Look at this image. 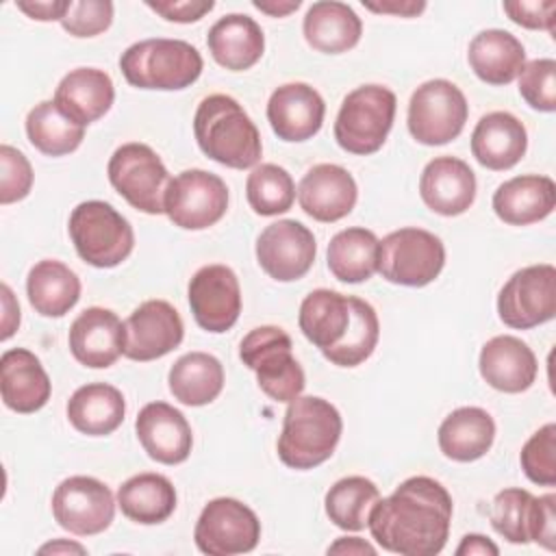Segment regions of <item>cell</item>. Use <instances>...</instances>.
I'll list each match as a JSON object with an SVG mask.
<instances>
[{
    "mask_svg": "<svg viewBox=\"0 0 556 556\" xmlns=\"http://www.w3.org/2000/svg\"><path fill=\"white\" fill-rule=\"evenodd\" d=\"M452 510V495L439 480L413 476L374 504L367 528L391 554L434 556L447 543Z\"/></svg>",
    "mask_w": 556,
    "mask_h": 556,
    "instance_id": "6da1fadb",
    "label": "cell"
},
{
    "mask_svg": "<svg viewBox=\"0 0 556 556\" xmlns=\"http://www.w3.org/2000/svg\"><path fill=\"white\" fill-rule=\"evenodd\" d=\"M193 135L200 150L219 165L248 169L261 161L258 128L232 96H206L195 109Z\"/></svg>",
    "mask_w": 556,
    "mask_h": 556,
    "instance_id": "7a4b0ae2",
    "label": "cell"
},
{
    "mask_svg": "<svg viewBox=\"0 0 556 556\" xmlns=\"http://www.w3.org/2000/svg\"><path fill=\"white\" fill-rule=\"evenodd\" d=\"M341 430L337 406L317 395H298L285 410L278 458L291 469H313L334 454Z\"/></svg>",
    "mask_w": 556,
    "mask_h": 556,
    "instance_id": "3957f363",
    "label": "cell"
},
{
    "mask_svg": "<svg viewBox=\"0 0 556 556\" xmlns=\"http://www.w3.org/2000/svg\"><path fill=\"white\" fill-rule=\"evenodd\" d=\"M200 52L182 39H143L128 46L119 56V70L128 85L139 89L180 91L202 74Z\"/></svg>",
    "mask_w": 556,
    "mask_h": 556,
    "instance_id": "277c9868",
    "label": "cell"
},
{
    "mask_svg": "<svg viewBox=\"0 0 556 556\" xmlns=\"http://www.w3.org/2000/svg\"><path fill=\"white\" fill-rule=\"evenodd\" d=\"M67 230L78 256L100 269L117 267L135 248L130 222L102 200L80 202L70 215Z\"/></svg>",
    "mask_w": 556,
    "mask_h": 556,
    "instance_id": "5b68a950",
    "label": "cell"
},
{
    "mask_svg": "<svg viewBox=\"0 0 556 556\" xmlns=\"http://www.w3.org/2000/svg\"><path fill=\"white\" fill-rule=\"evenodd\" d=\"M395 93L382 85H363L350 91L334 119V139L350 154L378 152L393 126Z\"/></svg>",
    "mask_w": 556,
    "mask_h": 556,
    "instance_id": "8992f818",
    "label": "cell"
},
{
    "mask_svg": "<svg viewBox=\"0 0 556 556\" xmlns=\"http://www.w3.org/2000/svg\"><path fill=\"white\" fill-rule=\"evenodd\" d=\"M291 348V337L278 326H258L239 343V358L256 374L261 391L287 404L306 387L304 369L293 358Z\"/></svg>",
    "mask_w": 556,
    "mask_h": 556,
    "instance_id": "52a82bcc",
    "label": "cell"
},
{
    "mask_svg": "<svg viewBox=\"0 0 556 556\" xmlns=\"http://www.w3.org/2000/svg\"><path fill=\"white\" fill-rule=\"evenodd\" d=\"M445 265L443 241L424 228H400L378 243V271L402 287H426Z\"/></svg>",
    "mask_w": 556,
    "mask_h": 556,
    "instance_id": "ba28073f",
    "label": "cell"
},
{
    "mask_svg": "<svg viewBox=\"0 0 556 556\" xmlns=\"http://www.w3.org/2000/svg\"><path fill=\"white\" fill-rule=\"evenodd\" d=\"M113 189L137 211L148 215L165 213V191L169 185L167 167L146 143L130 141L119 146L106 165Z\"/></svg>",
    "mask_w": 556,
    "mask_h": 556,
    "instance_id": "9c48e42d",
    "label": "cell"
},
{
    "mask_svg": "<svg viewBox=\"0 0 556 556\" xmlns=\"http://www.w3.org/2000/svg\"><path fill=\"white\" fill-rule=\"evenodd\" d=\"M465 93L445 78L421 83L408 102V132L424 146H443L456 139L467 122Z\"/></svg>",
    "mask_w": 556,
    "mask_h": 556,
    "instance_id": "30bf717a",
    "label": "cell"
},
{
    "mask_svg": "<svg viewBox=\"0 0 556 556\" xmlns=\"http://www.w3.org/2000/svg\"><path fill=\"white\" fill-rule=\"evenodd\" d=\"M163 208L174 226L204 230L226 215L228 187L217 174L185 169L169 180Z\"/></svg>",
    "mask_w": 556,
    "mask_h": 556,
    "instance_id": "8fae6325",
    "label": "cell"
},
{
    "mask_svg": "<svg viewBox=\"0 0 556 556\" xmlns=\"http://www.w3.org/2000/svg\"><path fill=\"white\" fill-rule=\"evenodd\" d=\"M497 315L515 330H528L554 319L556 267L541 263L515 271L500 289Z\"/></svg>",
    "mask_w": 556,
    "mask_h": 556,
    "instance_id": "7c38bea8",
    "label": "cell"
},
{
    "mask_svg": "<svg viewBox=\"0 0 556 556\" xmlns=\"http://www.w3.org/2000/svg\"><path fill=\"white\" fill-rule=\"evenodd\" d=\"M195 545L208 556L248 554L258 545L261 521L256 513L235 497L211 500L193 530Z\"/></svg>",
    "mask_w": 556,
    "mask_h": 556,
    "instance_id": "4fadbf2b",
    "label": "cell"
},
{
    "mask_svg": "<svg viewBox=\"0 0 556 556\" xmlns=\"http://www.w3.org/2000/svg\"><path fill=\"white\" fill-rule=\"evenodd\" d=\"M52 515L63 530L76 536H91L111 526L115 500L98 478L70 476L52 493Z\"/></svg>",
    "mask_w": 556,
    "mask_h": 556,
    "instance_id": "5bb4252c",
    "label": "cell"
},
{
    "mask_svg": "<svg viewBox=\"0 0 556 556\" xmlns=\"http://www.w3.org/2000/svg\"><path fill=\"white\" fill-rule=\"evenodd\" d=\"M187 298L195 324L206 332H226L239 319L241 287L228 265L213 263L200 267L189 280Z\"/></svg>",
    "mask_w": 556,
    "mask_h": 556,
    "instance_id": "9a60e30c",
    "label": "cell"
},
{
    "mask_svg": "<svg viewBox=\"0 0 556 556\" xmlns=\"http://www.w3.org/2000/svg\"><path fill=\"white\" fill-rule=\"evenodd\" d=\"M315 254L317 243L313 232L295 219H278L256 239V261L278 282H293L306 276L315 263Z\"/></svg>",
    "mask_w": 556,
    "mask_h": 556,
    "instance_id": "2e32d148",
    "label": "cell"
},
{
    "mask_svg": "<svg viewBox=\"0 0 556 556\" xmlns=\"http://www.w3.org/2000/svg\"><path fill=\"white\" fill-rule=\"evenodd\" d=\"M185 324L165 300H146L124 321V356L148 363L182 343Z\"/></svg>",
    "mask_w": 556,
    "mask_h": 556,
    "instance_id": "e0dca14e",
    "label": "cell"
},
{
    "mask_svg": "<svg viewBox=\"0 0 556 556\" xmlns=\"http://www.w3.org/2000/svg\"><path fill=\"white\" fill-rule=\"evenodd\" d=\"M358 198L354 176L334 163L313 165L298 185L302 211L324 224H332L352 213Z\"/></svg>",
    "mask_w": 556,
    "mask_h": 556,
    "instance_id": "ac0fdd59",
    "label": "cell"
},
{
    "mask_svg": "<svg viewBox=\"0 0 556 556\" xmlns=\"http://www.w3.org/2000/svg\"><path fill=\"white\" fill-rule=\"evenodd\" d=\"M135 432L146 454L156 463L180 465L191 454V426L187 417L167 402L146 404L135 419Z\"/></svg>",
    "mask_w": 556,
    "mask_h": 556,
    "instance_id": "d6986e66",
    "label": "cell"
},
{
    "mask_svg": "<svg viewBox=\"0 0 556 556\" xmlns=\"http://www.w3.org/2000/svg\"><path fill=\"white\" fill-rule=\"evenodd\" d=\"M326 115V102L319 91L306 83H287L271 91L267 102V122L282 141H306L319 132Z\"/></svg>",
    "mask_w": 556,
    "mask_h": 556,
    "instance_id": "ffe728a7",
    "label": "cell"
},
{
    "mask_svg": "<svg viewBox=\"0 0 556 556\" xmlns=\"http://www.w3.org/2000/svg\"><path fill=\"white\" fill-rule=\"evenodd\" d=\"M67 343L80 365L106 369L124 354V321L109 308H85L72 321Z\"/></svg>",
    "mask_w": 556,
    "mask_h": 556,
    "instance_id": "44dd1931",
    "label": "cell"
},
{
    "mask_svg": "<svg viewBox=\"0 0 556 556\" xmlns=\"http://www.w3.org/2000/svg\"><path fill=\"white\" fill-rule=\"evenodd\" d=\"M419 195L437 215H463L476 200V174L463 159L437 156L421 172Z\"/></svg>",
    "mask_w": 556,
    "mask_h": 556,
    "instance_id": "7402d4cb",
    "label": "cell"
},
{
    "mask_svg": "<svg viewBox=\"0 0 556 556\" xmlns=\"http://www.w3.org/2000/svg\"><path fill=\"white\" fill-rule=\"evenodd\" d=\"M482 380L502 393H521L536 380V356L521 339L497 334L489 339L478 358Z\"/></svg>",
    "mask_w": 556,
    "mask_h": 556,
    "instance_id": "603a6c76",
    "label": "cell"
},
{
    "mask_svg": "<svg viewBox=\"0 0 556 556\" xmlns=\"http://www.w3.org/2000/svg\"><path fill=\"white\" fill-rule=\"evenodd\" d=\"M0 393L7 408L28 415L48 404L52 382L30 350L13 348L0 356Z\"/></svg>",
    "mask_w": 556,
    "mask_h": 556,
    "instance_id": "cb8c5ba5",
    "label": "cell"
},
{
    "mask_svg": "<svg viewBox=\"0 0 556 556\" xmlns=\"http://www.w3.org/2000/svg\"><path fill=\"white\" fill-rule=\"evenodd\" d=\"M528 150L526 126L508 111H493L480 117L471 132V154L493 172L515 167Z\"/></svg>",
    "mask_w": 556,
    "mask_h": 556,
    "instance_id": "d4e9b609",
    "label": "cell"
},
{
    "mask_svg": "<svg viewBox=\"0 0 556 556\" xmlns=\"http://www.w3.org/2000/svg\"><path fill=\"white\" fill-rule=\"evenodd\" d=\"M556 206V185L549 176L523 174L502 182L493 193V211L508 226H530Z\"/></svg>",
    "mask_w": 556,
    "mask_h": 556,
    "instance_id": "484cf974",
    "label": "cell"
},
{
    "mask_svg": "<svg viewBox=\"0 0 556 556\" xmlns=\"http://www.w3.org/2000/svg\"><path fill=\"white\" fill-rule=\"evenodd\" d=\"M206 46L217 65L230 72H243L263 56L265 35L250 15L228 13L208 28Z\"/></svg>",
    "mask_w": 556,
    "mask_h": 556,
    "instance_id": "4316f807",
    "label": "cell"
},
{
    "mask_svg": "<svg viewBox=\"0 0 556 556\" xmlns=\"http://www.w3.org/2000/svg\"><path fill=\"white\" fill-rule=\"evenodd\" d=\"M115 100L111 76L98 67H76L67 72L54 91V104L80 126L100 119Z\"/></svg>",
    "mask_w": 556,
    "mask_h": 556,
    "instance_id": "83f0119b",
    "label": "cell"
},
{
    "mask_svg": "<svg viewBox=\"0 0 556 556\" xmlns=\"http://www.w3.org/2000/svg\"><path fill=\"white\" fill-rule=\"evenodd\" d=\"M467 61L482 83L500 87L519 76L526 65V48L513 33L486 28L469 41Z\"/></svg>",
    "mask_w": 556,
    "mask_h": 556,
    "instance_id": "f1b7e54d",
    "label": "cell"
},
{
    "mask_svg": "<svg viewBox=\"0 0 556 556\" xmlns=\"http://www.w3.org/2000/svg\"><path fill=\"white\" fill-rule=\"evenodd\" d=\"M302 33L313 50L341 54L361 41L363 22L345 2L321 0L308 7L302 22Z\"/></svg>",
    "mask_w": 556,
    "mask_h": 556,
    "instance_id": "f546056e",
    "label": "cell"
},
{
    "mask_svg": "<svg viewBox=\"0 0 556 556\" xmlns=\"http://www.w3.org/2000/svg\"><path fill=\"white\" fill-rule=\"evenodd\" d=\"M437 439L445 458L471 463L491 450L495 441V421L480 406H460L441 421Z\"/></svg>",
    "mask_w": 556,
    "mask_h": 556,
    "instance_id": "4dcf8cb0",
    "label": "cell"
},
{
    "mask_svg": "<svg viewBox=\"0 0 556 556\" xmlns=\"http://www.w3.org/2000/svg\"><path fill=\"white\" fill-rule=\"evenodd\" d=\"M350 321V295H343L339 291L315 289L300 304V330L315 348L321 350V354L343 341Z\"/></svg>",
    "mask_w": 556,
    "mask_h": 556,
    "instance_id": "1f68e13d",
    "label": "cell"
},
{
    "mask_svg": "<svg viewBox=\"0 0 556 556\" xmlns=\"http://www.w3.org/2000/svg\"><path fill=\"white\" fill-rule=\"evenodd\" d=\"M126 415V402L117 387L89 382L78 387L67 400L70 424L87 437H106L115 432Z\"/></svg>",
    "mask_w": 556,
    "mask_h": 556,
    "instance_id": "d6a6232c",
    "label": "cell"
},
{
    "mask_svg": "<svg viewBox=\"0 0 556 556\" xmlns=\"http://www.w3.org/2000/svg\"><path fill=\"white\" fill-rule=\"evenodd\" d=\"M26 293L35 313L43 317H63L80 298V278L65 263L43 258L26 276Z\"/></svg>",
    "mask_w": 556,
    "mask_h": 556,
    "instance_id": "836d02e7",
    "label": "cell"
},
{
    "mask_svg": "<svg viewBox=\"0 0 556 556\" xmlns=\"http://www.w3.org/2000/svg\"><path fill=\"white\" fill-rule=\"evenodd\" d=\"M117 506L135 523H163L176 510V489L161 473H137L117 489Z\"/></svg>",
    "mask_w": 556,
    "mask_h": 556,
    "instance_id": "e575fe53",
    "label": "cell"
},
{
    "mask_svg": "<svg viewBox=\"0 0 556 556\" xmlns=\"http://www.w3.org/2000/svg\"><path fill=\"white\" fill-rule=\"evenodd\" d=\"M172 395L185 406L211 404L224 389V367L206 352L182 354L167 374Z\"/></svg>",
    "mask_w": 556,
    "mask_h": 556,
    "instance_id": "d590c367",
    "label": "cell"
},
{
    "mask_svg": "<svg viewBox=\"0 0 556 556\" xmlns=\"http://www.w3.org/2000/svg\"><path fill=\"white\" fill-rule=\"evenodd\" d=\"M378 237L367 228H345L328 243L330 274L350 285L369 280L378 271Z\"/></svg>",
    "mask_w": 556,
    "mask_h": 556,
    "instance_id": "8d00e7d4",
    "label": "cell"
},
{
    "mask_svg": "<svg viewBox=\"0 0 556 556\" xmlns=\"http://www.w3.org/2000/svg\"><path fill=\"white\" fill-rule=\"evenodd\" d=\"M26 137L41 154L63 156L83 143L85 126L67 117L54 100H43L26 115Z\"/></svg>",
    "mask_w": 556,
    "mask_h": 556,
    "instance_id": "74e56055",
    "label": "cell"
},
{
    "mask_svg": "<svg viewBox=\"0 0 556 556\" xmlns=\"http://www.w3.org/2000/svg\"><path fill=\"white\" fill-rule=\"evenodd\" d=\"M380 500L378 486L365 476H348L337 480L326 497L324 508L328 519L348 532H358L367 526L374 504Z\"/></svg>",
    "mask_w": 556,
    "mask_h": 556,
    "instance_id": "f35d334b",
    "label": "cell"
},
{
    "mask_svg": "<svg viewBox=\"0 0 556 556\" xmlns=\"http://www.w3.org/2000/svg\"><path fill=\"white\" fill-rule=\"evenodd\" d=\"M352 321L339 345L324 352V356L339 367H356L371 356L380 337V324L374 306L356 295H350Z\"/></svg>",
    "mask_w": 556,
    "mask_h": 556,
    "instance_id": "ab89813d",
    "label": "cell"
},
{
    "mask_svg": "<svg viewBox=\"0 0 556 556\" xmlns=\"http://www.w3.org/2000/svg\"><path fill=\"white\" fill-rule=\"evenodd\" d=\"M245 195L256 215L271 217L287 213L293 206L295 185L285 167L276 163H261L248 174Z\"/></svg>",
    "mask_w": 556,
    "mask_h": 556,
    "instance_id": "60d3db41",
    "label": "cell"
},
{
    "mask_svg": "<svg viewBox=\"0 0 556 556\" xmlns=\"http://www.w3.org/2000/svg\"><path fill=\"white\" fill-rule=\"evenodd\" d=\"M534 495L526 489H504L500 491L489 510L493 530L510 543L530 541V519H532Z\"/></svg>",
    "mask_w": 556,
    "mask_h": 556,
    "instance_id": "b9f144b4",
    "label": "cell"
},
{
    "mask_svg": "<svg viewBox=\"0 0 556 556\" xmlns=\"http://www.w3.org/2000/svg\"><path fill=\"white\" fill-rule=\"evenodd\" d=\"M519 463L530 482L541 486L556 484V424L541 426L523 443Z\"/></svg>",
    "mask_w": 556,
    "mask_h": 556,
    "instance_id": "7bdbcfd3",
    "label": "cell"
},
{
    "mask_svg": "<svg viewBox=\"0 0 556 556\" xmlns=\"http://www.w3.org/2000/svg\"><path fill=\"white\" fill-rule=\"evenodd\" d=\"M521 98L541 113L556 111V61L534 59L519 72Z\"/></svg>",
    "mask_w": 556,
    "mask_h": 556,
    "instance_id": "ee69618b",
    "label": "cell"
},
{
    "mask_svg": "<svg viewBox=\"0 0 556 556\" xmlns=\"http://www.w3.org/2000/svg\"><path fill=\"white\" fill-rule=\"evenodd\" d=\"M33 189V167L24 152L2 143L0 146V204L24 200Z\"/></svg>",
    "mask_w": 556,
    "mask_h": 556,
    "instance_id": "f6af8a7d",
    "label": "cell"
},
{
    "mask_svg": "<svg viewBox=\"0 0 556 556\" xmlns=\"http://www.w3.org/2000/svg\"><path fill=\"white\" fill-rule=\"evenodd\" d=\"M113 22V2L109 0H70L61 26L74 37H96Z\"/></svg>",
    "mask_w": 556,
    "mask_h": 556,
    "instance_id": "bcb514c9",
    "label": "cell"
},
{
    "mask_svg": "<svg viewBox=\"0 0 556 556\" xmlns=\"http://www.w3.org/2000/svg\"><path fill=\"white\" fill-rule=\"evenodd\" d=\"M504 13L519 26L530 30H547L554 33L556 22V2L554 0H517V2H504Z\"/></svg>",
    "mask_w": 556,
    "mask_h": 556,
    "instance_id": "7dc6e473",
    "label": "cell"
},
{
    "mask_svg": "<svg viewBox=\"0 0 556 556\" xmlns=\"http://www.w3.org/2000/svg\"><path fill=\"white\" fill-rule=\"evenodd\" d=\"M530 541L554 552L556 547V495L547 493L534 497L530 519Z\"/></svg>",
    "mask_w": 556,
    "mask_h": 556,
    "instance_id": "c3c4849f",
    "label": "cell"
},
{
    "mask_svg": "<svg viewBox=\"0 0 556 556\" xmlns=\"http://www.w3.org/2000/svg\"><path fill=\"white\" fill-rule=\"evenodd\" d=\"M148 9L159 13L167 22H178V24H191L202 20L206 13L213 11L215 2L213 0H148Z\"/></svg>",
    "mask_w": 556,
    "mask_h": 556,
    "instance_id": "681fc988",
    "label": "cell"
},
{
    "mask_svg": "<svg viewBox=\"0 0 556 556\" xmlns=\"http://www.w3.org/2000/svg\"><path fill=\"white\" fill-rule=\"evenodd\" d=\"M15 7L37 22H61L70 9V0H20Z\"/></svg>",
    "mask_w": 556,
    "mask_h": 556,
    "instance_id": "f907efd6",
    "label": "cell"
},
{
    "mask_svg": "<svg viewBox=\"0 0 556 556\" xmlns=\"http://www.w3.org/2000/svg\"><path fill=\"white\" fill-rule=\"evenodd\" d=\"M363 7L374 11V13H391V15H400V17H417L424 9L426 2L424 0H384V2H365Z\"/></svg>",
    "mask_w": 556,
    "mask_h": 556,
    "instance_id": "816d5d0a",
    "label": "cell"
},
{
    "mask_svg": "<svg viewBox=\"0 0 556 556\" xmlns=\"http://www.w3.org/2000/svg\"><path fill=\"white\" fill-rule=\"evenodd\" d=\"M0 291H2V311H4L2 313V334H0V339L7 341V339L13 337V332L20 326V304L15 302L13 291L9 289V285H2Z\"/></svg>",
    "mask_w": 556,
    "mask_h": 556,
    "instance_id": "f5cc1de1",
    "label": "cell"
},
{
    "mask_svg": "<svg viewBox=\"0 0 556 556\" xmlns=\"http://www.w3.org/2000/svg\"><path fill=\"white\" fill-rule=\"evenodd\" d=\"M497 545L484 534H465L456 547V556H497Z\"/></svg>",
    "mask_w": 556,
    "mask_h": 556,
    "instance_id": "db71d44e",
    "label": "cell"
},
{
    "mask_svg": "<svg viewBox=\"0 0 556 556\" xmlns=\"http://www.w3.org/2000/svg\"><path fill=\"white\" fill-rule=\"evenodd\" d=\"M328 554H348V556H374L376 554V547L371 543H367L365 539L361 536H339L330 547H328Z\"/></svg>",
    "mask_w": 556,
    "mask_h": 556,
    "instance_id": "11a10c76",
    "label": "cell"
},
{
    "mask_svg": "<svg viewBox=\"0 0 556 556\" xmlns=\"http://www.w3.org/2000/svg\"><path fill=\"white\" fill-rule=\"evenodd\" d=\"M302 0H254L252 7L258 9L261 13H267L271 17H285L293 11H298Z\"/></svg>",
    "mask_w": 556,
    "mask_h": 556,
    "instance_id": "9f6ffc18",
    "label": "cell"
},
{
    "mask_svg": "<svg viewBox=\"0 0 556 556\" xmlns=\"http://www.w3.org/2000/svg\"><path fill=\"white\" fill-rule=\"evenodd\" d=\"M37 552H39V554H87V549H85L80 543L65 541V539L50 541V543L41 545Z\"/></svg>",
    "mask_w": 556,
    "mask_h": 556,
    "instance_id": "6f0895ef",
    "label": "cell"
}]
</instances>
